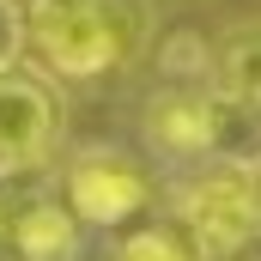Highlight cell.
I'll return each mask as SVG.
<instances>
[{
	"mask_svg": "<svg viewBox=\"0 0 261 261\" xmlns=\"http://www.w3.org/2000/svg\"><path fill=\"white\" fill-rule=\"evenodd\" d=\"M61 200L73 206L79 225L116 231V225H128V219H140L152 206V182H146V170L134 164L128 152L85 146V152L67 158V170H61Z\"/></svg>",
	"mask_w": 261,
	"mask_h": 261,
	"instance_id": "3957f363",
	"label": "cell"
},
{
	"mask_svg": "<svg viewBox=\"0 0 261 261\" xmlns=\"http://www.w3.org/2000/svg\"><path fill=\"white\" fill-rule=\"evenodd\" d=\"M152 43L146 0H31V49L55 79H110Z\"/></svg>",
	"mask_w": 261,
	"mask_h": 261,
	"instance_id": "6da1fadb",
	"label": "cell"
},
{
	"mask_svg": "<svg viewBox=\"0 0 261 261\" xmlns=\"http://www.w3.org/2000/svg\"><path fill=\"white\" fill-rule=\"evenodd\" d=\"M213 85L243 91V97H261V18L237 24V31L213 49Z\"/></svg>",
	"mask_w": 261,
	"mask_h": 261,
	"instance_id": "ba28073f",
	"label": "cell"
},
{
	"mask_svg": "<svg viewBox=\"0 0 261 261\" xmlns=\"http://www.w3.org/2000/svg\"><path fill=\"white\" fill-rule=\"evenodd\" d=\"M176 225L200 261H237L261 249V170L206 164L176 189Z\"/></svg>",
	"mask_w": 261,
	"mask_h": 261,
	"instance_id": "7a4b0ae2",
	"label": "cell"
},
{
	"mask_svg": "<svg viewBox=\"0 0 261 261\" xmlns=\"http://www.w3.org/2000/svg\"><path fill=\"white\" fill-rule=\"evenodd\" d=\"M146 140L170 164H213V85H164L146 103Z\"/></svg>",
	"mask_w": 261,
	"mask_h": 261,
	"instance_id": "8992f818",
	"label": "cell"
},
{
	"mask_svg": "<svg viewBox=\"0 0 261 261\" xmlns=\"http://www.w3.org/2000/svg\"><path fill=\"white\" fill-rule=\"evenodd\" d=\"M0 243L12 261H79L85 225L73 219L61 189H24L12 195V206H0Z\"/></svg>",
	"mask_w": 261,
	"mask_h": 261,
	"instance_id": "5b68a950",
	"label": "cell"
},
{
	"mask_svg": "<svg viewBox=\"0 0 261 261\" xmlns=\"http://www.w3.org/2000/svg\"><path fill=\"white\" fill-rule=\"evenodd\" d=\"M213 164L261 170V97L213 85Z\"/></svg>",
	"mask_w": 261,
	"mask_h": 261,
	"instance_id": "52a82bcc",
	"label": "cell"
},
{
	"mask_svg": "<svg viewBox=\"0 0 261 261\" xmlns=\"http://www.w3.org/2000/svg\"><path fill=\"white\" fill-rule=\"evenodd\" d=\"M24 49H31V12L18 0H0V73L24 61Z\"/></svg>",
	"mask_w": 261,
	"mask_h": 261,
	"instance_id": "30bf717a",
	"label": "cell"
},
{
	"mask_svg": "<svg viewBox=\"0 0 261 261\" xmlns=\"http://www.w3.org/2000/svg\"><path fill=\"white\" fill-rule=\"evenodd\" d=\"M110 261H200V255H195V243H189V231L176 219H164V225H134V231H122L110 243Z\"/></svg>",
	"mask_w": 261,
	"mask_h": 261,
	"instance_id": "9c48e42d",
	"label": "cell"
},
{
	"mask_svg": "<svg viewBox=\"0 0 261 261\" xmlns=\"http://www.w3.org/2000/svg\"><path fill=\"white\" fill-rule=\"evenodd\" d=\"M0 261H12V255H0Z\"/></svg>",
	"mask_w": 261,
	"mask_h": 261,
	"instance_id": "8fae6325",
	"label": "cell"
},
{
	"mask_svg": "<svg viewBox=\"0 0 261 261\" xmlns=\"http://www.w3.org/2000/svg\"><path fill=\"white\" fill-rule=\"evenodd\" d=\"M61 146V97L43 73H0V182L43 170Z\"/></svg>",
	"mask_w": 261,
	"mask_h": 261,
	"instance_id": "277c9868",
	"label": "cell"
}]
</instances>
